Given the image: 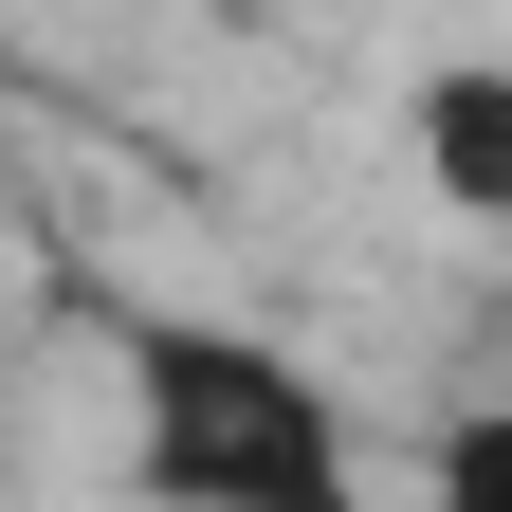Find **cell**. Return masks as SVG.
Here are the masks:
<instances>
[{
    "instance_id": "obj_1",
    "label": "cell",
    "mask_w": 512,
    "mask_h": 512,
    "mask_svg": "<svg viewBox=\"0 0 512 512\" xmlns=\"http://www.w3.org/2000/svg\"><path fill=\"white\" fill-rule=\"evenodd\" d=\"M348 421L311 403V366L238 348V330H147L128 348V494L183 512H348Z\"/></svg>"
},
{
    "instance_id": "obj_2",
    "label": "cell",
    "mask_w": 512,
    "mask_h": 512,
    "mask_svg": "<svg viewBox=\"0 0 512 512\" xmlns=\"http://www.w3.org/2000/svg\"><path fill=\"white\" fill-rule=\"evenodd\" d=\"M403 147H421V183H439L458 220H512V55H458V74H421Z\"/></svg>"
},
{
    "instance_id": "obj_3",
    "label": "cell",
    "mask_w": 512,
    "mask_h": 512,
    "mask_svg": "<svg viewBox=\"0 0 512 512\" xmlns=\"http://www.w3.org/2000/svg\"><path fill=\"white\" fill-rule=\"evenodd\" d=\"M421 476L458 494V512H512V403H476V421H439V439H421Z\"/></svg>"
}]
</instances>
